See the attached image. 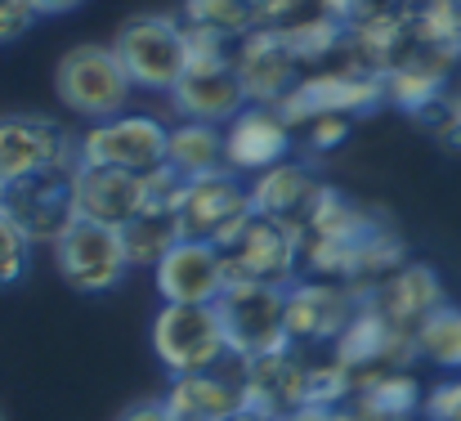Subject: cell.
<instances>
[{"mask_svg": "<svg viewBox=\"0 0 461 421\" xmlns=\"http://www.w3.org/2000/svg\"><path fill=\"white\" fill-rule=\"evenodd\" d=\"M367 305H376L399 332H417L439 305H448L444 300V282H439V274L430 270V265H403V270H394L385 282H376L367 296H363Z\"/></svg>", "mask_w": 461, "mask_h": 421, "instance_id": "obj_21", "label": "cell"}, {"mask_svg": "<svg viewBox=\"0 0 461 421\" xmlns=\"http://www.w3.org/2000/svg\"><path fill=\"white\" fill-rule=\"evenodd\" d=\"M0 421H5V417H0Z\"/></svg>", "mask_w": 461, "mask_h": 421, "instance_id": "obj_38", "label": "cell"}, {"mask_svg": "<svg viewBox=\"0 0 461 421\" xmlns=\"http://www.w3.org/2000/svg\"><path fill=\"white\" fill-rule=\"evenodd\" d=\"M144 206H149V175L77 161V211H81V220L126 229Z\"/></svg>", "mask_w": 461, "mask_h": 421, "instance_id": "obj_20", "label": "cell"}, {"mask_svg": "<svg viewBox=\"0 0 461 421\" xmlns=\"http://www.w3.org/2000/svg\"><path fill=\"white\" fill-rule=\"evenodd\" d=\"M54 265H59V279L81 296L113 291L131 270L122 229H108V224H95V220H77L54 243Z\"/></svg>", "mask_w": 461, "mask_h": 421, "instance_id": "obj_10", "label": "cell"}, {"mask_svg": "<svg viewBox=\"0 0 461 421\" xmlns=\"http://www.w3.org/2000/svg\"><path fill=\"white\" fill-rule=\"evenodd\" d=\"M32 270V243L0 215V287H14V282L27 279Z\"/></svg>", "mask_w": 461, "mask_h": 421, "instance_id": "obj_29", "label": "cell"}, {"mask_svg": "<svg viewBox=\"0 0 461 421\" xmlns=\"http://www.w3.org/2000/svg\"><path fill=\"white\" fill-rule=\"evenodd\" d=\"M170 108L179 113V122H206V126H229L247 108V90L238 81L229 41L188 27V68L170 90Z\"/></svg>", "mask_w": 461, "mask_h": 421, "instance_id": "obj_1", "label": "cell"}, {"mask_svg": "<svg viewBox=\"0 0 461 421\" xmlns=\"http://www.w3.org/2000/svg\"><path fill=\"white\" fill-rule=\"evenodd\" d=\"M153 350L170 377L211 372L233 359L215 305H161L153 318Z\"/></svg>", "mask_w": 461, "mask_h": 421, "instance_id": "obj_8", "label": "cell"}, {"mask_svg": "<svg viewBox=\"0 0 461 421\" xmlns=\"http://www.w3.org/2000/svg\"><path fill=\"white\" fill-rule=\"evenodd\" d=\"M135 90L170 95L188 68V27L175 14H135L113 41Z\"/></svg>", "mask_w": 461, "mask_h": 421, "instance_id": "obj_4", "label": "cell"}, {"mask_svg": "<svg viewBox=\"0 0 461 421\" xmlns=\"http://www.w3.org/2000/svg\"><path fill=\"white\" fill-rule=\"evenodd\" d=\"M166 135H170V126L157 122L153 113H122V117H108V122L90 126L86 135H77V157L86 166L153 175L166 166Z\"/></svg>", "mask_w": 461, "mask_h": 421, "instance_id": "obj_9", "label": "cell"}, {"mask_svg": "<svg viewBox=\"0 0 461 421\" xmlns=\"http://www.w3.org/2000/svg\"><path fill=\"white\" fill-rule=\"evenodd\" d=\"M184 23L238 45L256 27V14H251L247 0H184Z\"/></svg>", "mask_w": 461, "mask_h": 421, "instance_id": "obj_27", "label": "cell"}, {"mask_svg": "<svg viewBox=\"0 0 461 421\" xmlns=\"http://www.w3.org/2000/svg\"><path fill=\"white\" fill-rule=\"evenodd\" d=\"M358 309V296L345 282L331 279H296L287 287V336L292 345H336V336L349 327Z\"/></svg>", "mask_w": 461, "mask_h": 421, "instance_id": "obj_14", "label": "cell"}, {"mask_svg": "<svg viewBox=\"0 0 461 421\" xmlns=\"http://www.w3.org/2000/svg\"><path fill=\"white\" fill-rule=\"evenodd\" d=\"M77 135L41 113H5L0 117V184L23 179L54 166H77Z\"/></svg>", "mask_w": 461, "mask_h": 421, "instance_id": "obj_12", "label": "cell"}, {"mask_svg": "<svg viewBox=\"0 0 461 421\" xmlns=\"http://www.w3.org/2000/svg\"><path fill=\"white\" fill-rule=\"evenodd\" d=\"M36 9H32V0H0V45H14V41H23L32 27H36Z\"/></svg>", "mask_w": 461, "mask_h": 421, "instance_id": "obj_32", "label": "cell"}, {"mask_svg": "<svg viewBox=\"0 0 461 421\" xmlns=\"http://www.w3.org/2000/svg\"><path fill=\"white\" fill-rule=\"evenodd\" d=\"M242 359H229L211 372H193V377H170V390L161 395V404L170 408L175 421H233L247 413L242 399Z\"/></svg>", "mask_w": 461, "mask_h": 421, "instance_id": "obj_16", "label": "cell"}, {"mask_svg": "<svg viewBox=\"0 0 461 421\" xmlns=\"http://www.w3.org/2000/svg\"><path fill=\"white\" fill-rule=\"evenodd\" d=\"M224 282H260V287H292L301 274V233L296 224L247 215L229 238L215 243Z\"/></svg>", "mask_w": 461, "mask_h": 421, "instance_id": "obj_3", "label": "cell"}, {"mask_svg": "<svg viewBox=\"0 0 461 421\" xmlns=\"http://www.w3.org/2000/svg\"><path fill=\"white\" fill-rule=\"evenodd\" d=\"M412 345L426 363H435L444 372H461V305H439L412 332Z\"/></svg>", "mask_w": 461, "mask_h": 421, "instance_id": "obj_26", "label": "cell"}, {"mask_svg": "<svg viewBox=\"0 0 461 421\" xmlns=\"http://www.w3.org/2000/svg\"><path fill=\"white\" fill-rule=\"evenodd\" d=\"M318 5H322V14H327L331 23H340V27H358V23H367V18L394 9L399 0H318Z\"/></svg>", "mask_w": 461, "mask_h": 421, "instance_id": "obj_30", "label": "cell"}, {"mask_svg": "<svg viewBox=\"0 0 461 421\" xmlns=\"http://www.w3.org/2000/svg\"><path fill=\"white\" fill-rule=\"evenodd\" d=\"M385 104V81L367 68H358L354 59L345 63H331V68H318L296 81V90L278 104L283 122L292 131H301L305 122H318V117H363L372 108Z\"/></svg>", "mask_w": 461, "mask_h": 421, "instance_id": "obj_7", "label": "cell"}, {"mask_svg": "<svg viewBox=\"0 0 461 421\" xmlns=\"http://www.w3.org/2000/svg\"><path fill=\"white\" fill-rule=\"evenodd\" d=\"M453 9H457V23H461V0H453Z\"/></svg>", "mask_w": 461, "mask_h": 421, "instance_id": "obj_37", "label": "cell"}, {"mask_svg": "<svg viewBox=\"0 0 461 421\" xmlns=\"http://www.w3.org/2000/svg\"><path fill=\"white\" fill-rule=\"evenodd\" d=\"M421 413H426V421H461V372L444 377V381L426 395Z\"/></svg>", "mask_w": 461, "mask_h": 421, "instance_id": "obj_31", "label": "cell"}, {"mask_svg": "<svg viewBox=\"0 0 461 421\" xmlns=\"http://www.w3.org/2000/svg\"><path fill=\"white\" fill-rule=\"evenodd\" d=\"M247 188H251V211L256 215H269V220H283V224H301L305 211L313 206V197H318V188H322V179H313L309 166L287 157V161L260 170Z\"/></svg>", "mask_w": 461, "mask_h": 421, "instance_id": "obj_22", "label": "cell"}, {"mask_svg": "<svg viewBox=\"0 0 461 421\" xmlns=\"http://www.w3.org/2000/svg\"><path fill=\"white\" fill-rule=\"evenodd\" d=\"M292 140L296 131L283 122L278 108H260V104H247L229 126H224V170L233 175H260L278 161L292 157Z\"/></svg>", "mask_w": 461, "mask_h": 421, "instance_id": "obj_15", "label": "cell"}, {"mask_svg": "<svg viewBox=\"0 0 461 421\" xmlns=\"http://www.w3.org/2000/svg\"><path fill=\"white\" fill-rule=\"evenodd\" d=\"M153 282L161 305H215L220 291L229 287L215 243H188V238H179L157 261Z\"/></svg>", "mask_w": 461, "mask_h": 421, "instance_id": "obj_18", "label": "cell"}, {"mask_svg": "<svg viewBox=\"0 0 461 421\" xmlns=\"http://www.w3.org/2000/svg\"><path fill=\"white\" fill-rule=\"evenodd\" d=\"M0 215L36 247V243H59L77 220V166H54V170H36L23 179H5L0 184Z\"/></svg>", "mask_w": 461, "mask_h": 421, "instance_id": "obj_6", "label": "cell"}, {"mask_svg": "<svg viewBox=\"0 0 461 421\" xmlns=\"http://www.w3.org/2000/svg\"><path fill=\"white\" fill-rule=\"evenodd\" d=\"M349 404L363 421H412L421 413L426 395H421V381L408 368H385V372L354 377Z\"/></svg>", "mask_w": 461, "mask_h": 421, "instance_id": "obj_23", "label": "cell"}, {"mask_svg": "<svg viewBox=\"0 0 461 421\" xmlns=\"http://www.w3.org/2000/svg\"><path fill=\"white\" fill-rule=\"evenodd\" d=\"M179 215L170 206H144L126 229H122V243H126V261L131 270H157V261L179 243Z\"/></svg>", "mask_w": 461, "mask_h": 421, "instance_id": "obj_25", "label": "cell"}, {"mask_svg": "<svg viewBox=\"0 0 461 421\" xmlns=\"http://www.w3.org/2000/svg\"><path fill=\"white\" fill-rule=\"evenodd\" d=\"M117 421H175V417H170V408H166L161 399H140V404H131Z\"/></svg>", "mask_w": 461, "mask_h": 421, "instance_id": "obj_35", "label": "cell"}, {"mask_svg": "<svg viewBox=\"0 0 461 421\" xmlns=\"http://www.w3.org/2000/svg\"><path fill=\"white\" fill-rule=\"evenodd\" d=\"M233 68L247 90V104L260 108H278L301 81V59L292 54L283 27H251L233 45Z\"/></svg>", "mask_w": 461, "mask_h": 421, "instance_id": "obj_13", "label": "cell"}, {"mask_svg": "<svg viewBox=\"0 0 461 421\" xmlns=\"http://www.w3.org/2000/svg\"><path fill=\"white\" fill-rule=\"evenodd\" d=\"M242 399L256 421H287L305 408V354L292 345L283 354L251 359L242 372Z\"/></svg>", "mask_w": 461, "mask_h": 421, "instance_id": "obj_17", "label": "cell"}, {"mask_svg": "<svg viewBox=\"0 0 461 421\" xmlns=\"http://www.w3.org/2000/svg\"><path fill=\"white\" fill-rule=\"evenodd\" d=\"M179 233L188 243H220L251 215V188L233 170H215L202 179H184V193L175 202Z\"/></svg>", "mask_w": 461, "mask_h": 421, "instance_id": "obj_11", "label": "cell"}, {"mask_svg": "<svg viewBox=\"0 0 461 421\" xmlns=\"http://www.w3.org/2000/svg\"><path fill=\"white\" fill-rule=\"evenodd\" d=\"M86 0H32V9L41 14V18H59V14H72V9H81Z\"/></svg>", "mask_w": 461, "mask_h": 421, "instance_id": "obj_36", "label": "cell"}, {"mask_svg": "<svg viewBox=\"0 0 461 421\" xmlns=\"http://www.w3.org/2000/svg\"><path fill=\"white\" fill-rule=\"evenodd\" d=\"M54 95H59V104L68 113H77L81 122L99 126V122L126 113L135 86H131L117 50L90 41V45H72L59 59V68H54Z\"/></svg>", "mask_w": 461, "mask_h": 421, "instance_id": "obj_2", "label": "cell"}, {"mask_svg": "<svg viewBox=\"0 0 461 421\" xmlns=\"http://www.w3.org/2000/svg\"><path fill=\"white\" fill-rule=\"evenodd\" d=\"M166 166L184 179H202V175L224 170V126L175 122L166 135Z\"/></svg>", "mask_w": 461, "mask_h": 421, "instance_id": "obj_24", "label": "cell"}, {"mask_svg": "<svg viewBox=\"0 0 461 421\" xmlns=\"http://www.w3.org/2000/svg\"><path fill=\"white\" fill-rule=\"evenodd\" d=\"M301 140L313 148V152H331L349 140V117H318V122H305L301 126Z\"/></svg>", "mask_w": 461, "mask_h": 421, "instance_id": "obj_33", "label": "cell"}, {"mask_svg": "<svg viewBox=\"0 0 461 421\" xmlns=\"http://www.w3.org/2000/svg\"><path fill=\"white\" fill-rule=\"evenodd\" d=\"M229 354L251 363L265 354L292 350L287 336V287H260V282H229L215 300Z\"/></svg>", "mask_w": 461, "mask_h": 421, "instance_id": "obj_5", "label": "cell"}, {"mask_svg": "<svg viewBox=\"0 0 461 421\" xmlns=\"http://www.w3.org/2000/svg\"><path fill=\"white\" fill-rule=\"evenodd\" d=\"M251 14H256V27H287L292 14L305 5V0H247Z\"/></svg>", "mask_w": 461, "mask_h": 421, "instance_id": "obj_34", "label": "cell"}, {"mask_svg": "<svg viewBox=\"0 0 461 421\" xmlns=\"http://www.w3.org/2000/svg\"><path fill=\"white\" fill-rule=\"evenodd\" d=\"M331 350L340 354V363H345L354 377H363V372H385V368H403L408 354H417L412 336L399 332V327H394L376 305H367V300H358L349 327L336 336Z\"/></svg>", "mask_w": 461, "mask_h": 421, "instance_id": "obj_19", "label": "cell"}, {"mask_svg": "<svg viewBox=\"0 0 461 421\" xmlns=\"http://www.w3.org/2000/svg\"><path fill=\"white\" fill-rule=\"evenodd\" d=\"M283 36H287L292 54L301 59V68H309V63H322L327 54H345V27H340V23H331L327 14L287 23V27H283Z\"/></svg>", "mask_w": 461, "mask_h": 421, "instance_id": "obj_28", "label": "cell"}]
</instances>
